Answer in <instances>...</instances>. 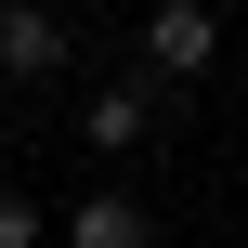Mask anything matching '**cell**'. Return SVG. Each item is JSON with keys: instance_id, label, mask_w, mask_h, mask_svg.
Returning <instances> with one entry per match:
<instances>
[{"instance_id": "1", "label": "cell", "mask_w": 248, "mask_h": 248, "mask_svg": "<svg viewBox=\"0 0 248 248\" xmlns=\"http://www.w3.org/2000/svg\"><path fill=\"white\" fill-rule=\"evenodd\" d=\"M209 65H222V13H209V0H157V13H144V78L183 92V78H209Z\"/></svg>"}, {"instance_id": "3", "label": "cell", "mask_w": 248, "mask_h": 248, "mask_svg": "<svg viewBox=\"0 0 248 248\" xmlns=\"http://www.w3.org/2000/svg\"><path fill=\"white\" fill-rule=\"evenodd\" d=\"M157 118H170V92H157L144 65H131V78H105V92L78 105V131H92V157H131V144H144Z\"/></svg>"}, {"instance_id": "4", "label": "cell", "mask_w": 248, "mask_h": 248, "mask_svg": "<svg viewBox=\"0 0 248 248\" xmlns=\"http://www.w3.org/2000/svg\"><path fill=\"white\" fill-rule=\"evenodd\" d=\"M65 13H39V0H0V78H65Z\"/></svg>"}, {"instance_id": "2", "label": "cell", "mask_w": 248, "mask_h": 248, "mask_svg": "<svg viewBox=\"0 0 248 248\" xmlns=\"http://www.w3.org/2000/svg\"><path fill=\"white\" fill-rule=\"evenodd\" d=\"M52 248H157V209L131 183H92L78 209H52Z\"/></svg>"}, {"instance_id": "5", "label": "cell", "mask_w": 248, "mask_h": 248, "mask_svg": "<svg viewBox=\"0 0 248 248\" xmlns=\"http://www.w3.org/2000/svg\"><path fill=\"white\" fill-rule=\"evenodd\" d=\"M0 248H52V209H39L26 183H0Z\"/></svg>"}]
</instances>
